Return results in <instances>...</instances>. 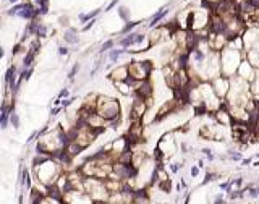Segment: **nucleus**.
Wrapping results in <instances>:
<instances>
[{
    "label": "nucleus",
    "instance_id": "obj_32",
    "mask_svg": "<svg viewBox=\"0 0 259 204\" xmlns=\"http://www.w3.org/2000/svg\"><path fill=\"white\" fill-rule=\"evenodd\" d=\"M18 52H21V44H16L15 49H13V54H15V55L18 54Z\"/></svg>",
    "mask_w": 259,
    "mask_h": 204
},
{
    "label": "nucleus",
    "instance_id": "obj_37",
    "mask_svg": "<svg viewBox=\"0 0 259 204\" xmlns=\"http://www.w3.org/2000/svg\"><path fill=\"white\" fill-rule=\"evenodd\" d=\"M248 164H251V159H246V160H243V165H248Z\"/></svg>",
    "mask_w": 259,
    "mask_h": 204
},
{
    "label": "nucleus",
    "instance_id": "obj_3",
    "mask_svg": "<svg viewBox=\"0 0 259 204\" xmlns=\"http://www.w3.org/2000/svg\"><path fill=\"white\" fill-rule=\"evenodd\" d=\"M33 172H34L36 178H37L39 183L49 186V185H54L55 181H57V178H58L60 164L54 159H47L44 164H41V165H37L36 169H33Z\"/></svg>",
    "mask_w": 259,
    "mask_h": 204
},
{
    "label": "nucleus",
    "instance_id": "obj_19",
    "mask_svg": "<svg viewBox=\"0 0 259 204\" xmlns=\"http://www.w3.org/2000/svg\"><path fill=\"white\" fill-rule=\"evenodd\" d=\"M8 117H10L8 112H0V128L2 130L7 128V125H8Z\"/></svg>",
    "mask_w": 259,
    "mask_h": 204
},
{
    "label": "nucleus",
    "instance_id": "obj_18",
    "mask_svg": "<svg viewBox=\"0 0 259 204\" xmlns=\"http://www.w3.org/2000/svg\"><path fill=\"white\" fill-rule=\"evenodd\" d=\"M8 123H11L13 128H20V117H18V114L11 112L10 117H8Z\"/></svg>",
    "mask_w": 259,
    "mask_h": 204
},
{
    "label": "nucleus",
    "instance_id": "obj_39",
    "mask_svg": "<svg viewBox=\"0 0 259 204\" xmlns=\"http://www.w3.org/2000/svg\"><path fill=\"white\" fill-rule=\"evenodd\" d=\"M10 2H11V3H16V2H18V0H10Z\"/></svg>",
    "mask_w": 259,
    "mask_h": 204
},
{
    "label": "nucleus",
    "instance_id": "obj_29",
    "mask_svg": "<svg viewBox=\"0 0 259 204\" xmlns=\"http://www.w3.org/2000/svg\"><path fill=\"white\" fill-rule=\"evenodd\" d=\"M94 25H96V20H91L89 23H88V25H86L84 28H83V31H89V29H91V28H92Z\"/></svg>",
    "mask_w": 259,
    "mask_h": 204
},
{
    "label": "nucleus",
    "instance_id": "obj_31",
    "mask_svg": "<svg viewBox=\"0 0 259 204\" xmlns=\"http://www.w3.org/2000/svg\"><path fill=\"white\" fill-rule=\"evenodd\" d=\"M199 175V167H191V177H198Z\"/></svg>",
    "mask_w": 259,
    "mask_h": 204
},
{
    "label": "nucleus",
    "instance_id": "obj_27",
    "mask_svg": "<svg viewBox=\"0 0 259 204\" xmlns=\"http://www.w3.org/2000/svg\"><path fill=\"white\" fill-rule=\"evenodd\" d=\"M178 170H180V165L178 164H170V172H172V173H177Z\"/></svg>",
    "mask_w": 259,
    "mask_h": 204
},
{
    "label": "nucleus",
    "instance_id": "obj_23",
    "mask_svg": "<svg viewBox=\"0 0 259 204\" xmlns=\"http://www.w3.org/2000/svg\"><path fill=\"white\" fill-rule=\"evenodd\" d=\"M118 15H120V18H123L125 21H130V13L125 7H120L118 8Z\"/></svg>",
    "mask_w": 259,
    "mask_h": 204
},
{
    "label": "nucleus",
    "instance_id": "obj_9",
    "mask_svg": "<svg viewBox=\"0 0 259 204\" xmlns=\"http://www.w3.org/2000/svg\"><path fill=\"white\" fill-rule=\"evenodd\" d=\"M109 78L112 81H125L126 78H128V70H126V66H118V68H115V70L110 71Z\"/></svg>",
    "mask_w": 259,
    "mask_h": 204
},
{
    "label": "nucleus",
    "instance_id": "obj_24",
    "mask_svg": "<svg viewBox=\"0 0 259 204\" xmlns=\"http://www.w3.org/2000/svg\"><path fill=\"white\" fill-rule=\"evenodd\" d=\"M78 71H80V63H75V65H73V68L70 70V73H68V78H70V80H73Z\"/></svg>",
    "mask_w": 259,
    "mask_h": 204
},
{
    "label": "nucleus",
    "instance_id": "obj_16",
    "mask_svg": "<svg viewBox=\"0 0 259 204\" xmlns=\"http://www.w3.org/2000/svg\"><path fill=\"white\" fill-rule=\"evenodd\" d=\"M99 8L94 11H91V13H81L80 15V21H83V23H86V21H91V20H94V16L96 15H99Z\"/></svg>",
    "mask_w": 259,
    "mask_h": 204
},
{
    "label": "nucleus",
    "instance_id": "obj_6",
    "mask_svg": "<svg viewBox=\"0 0 259 204\" xmlns=\"http://www.w3.org/2000/svg\"><path fill=\"white\" fill-rule=\"evenodd\" d=\"M211 86H212V91L215 92V96L219 99H225L227 94H228V89H230V81H228V78L220 75V76H215L212 80Z\"/></svg>",
    "mask_w": 259,
    "mask_h": 204
},
{
    "label": "nucleus",
    "instance_id": "obj_26",
    "mask_svg": "<svg viewBox=\"0 0 259 204\" xmlns=\"http://www.w3.org/2000/svg\"><path fill=\"white\" fill-rule=\"evenodd\" d=\"M68 94H70V92H68V89H62L58 92V96H57V99H63V97H68Z\"/></svg>",
    "mask_w": 259,
    "mask_h": 204
},
{
    "label": "nucleus",
    "instance_id": "obj_20",
    "mask_svg": "<svg viewBox=\"0 0 259 204\" xmlns=\"http://www.w3.org/2000/svg\"><path fill=\"white\" fill-rule=\"evenodd\" d=\"M36 36H37V37H41V39L47 37V26H45V25H41V23H39L37 29H36Z\"/></svg>",
    "mask_w": 259,
    "mask_h": 204
},
{
    "label": "nucleus",
    "instance_id": "obj_15",
    "mask_svg": "<svg viewBox=\"0 0 259 204\" xmlns=\"http://www.w3.org/2000/svg\"><path fill=\"white\" fill-rule=\"evenodd\" d=\"M34 52H33V50H28V54H26V57L25 58H23V66H25V68H31V65H33V60H34Z\"/></svg>",
    "mask_w": 259,
    "mask_h": 204
},
{
    "label": "nucleus",
    "instance_id": "obj_2",
    "mask_svg": "<svg viewBox=\"0 0 259 204\" xmlns=\"http://www.w3.org/2000/svg\"><path fill=\"white\" fill-rule=\"evenodd\" d=\"M220 62H219V66H220V71H222V76L228 78V76H233L238 70L240 63H241V57L238 54V49L235 47H224L222 52H220Z\"/></svg>",
    "mask_w": 259,
    "mask_h": 204
},
{
    "label": "nucleus",
    "instance_id": "obj_8",
    "mask_svg": "<svg viewBox=\"0 0 259 204\" xmlns=\"http://www.w3.org/2000/svg\"><path fill=\"white\" fill-rule=\"evenodd\" d=\"M175 107H177V100H169V102H165V104L160 107L159 114H157V117H155V122H160L164 117H167L169 114H172V112L175 110Z\"/></svg>",
    "mask_w": 259,
    "mask_h": 204
},
{
    "label": "nucleus",
    "instance_id": "obj_7",
    "mask_svg": "<svg viewBox=\"0 0 259 204\" xmlns=\"http://www.w3.org/2000/svg\"><path fill=\"white\" fill-rule=\"evenodd\" d=\"M146 110H147V100L135 97L133 105H131V112H130V114H131V120H133V122H141L143 115L146 114Z\"/></svg>",
    "mask_w": 259,
    "mask_h": 204
},
{
    "label": "nucleus",
    "instance_id": "obj_5",
    "mask_svg": "<svg viewBox=\"0 0 259 204\" xmlns=\"http://www.w3.org/2000/svg\"><path fill=\"white\" fill-rule=\"evenodd\" d=\"M62 203L63 204H94V201L83 189H71L68 193L62 194Z\"/></svg>",
    "mask_w": 259,
    "mask_h": 204
},
{
    "label": "nucleus",
    "instance_id": "obj_28",
    "mask_svg": "<svg viewBox=\"0 0 259 204\" xmlns=\"http://www.w3.org/2000/svg\"><path fill=\"white\" fill-rule=\"evenodd\" d=\"M62 109H63V107H62V105H58V107H54V109H52V112H50V114H52V115H54V117H55V115H58L60 112H62Z\"/></svg>",
    "mask_w": 259,
    "mask_h": 204
},
{
    "label": "nucleus",
    "instance_id": "obj_14",
    "mask_svg": "<svg viewBox=\"0 0 259 204\" xmlns=\"http://www.w3.org/2000/svg\"><path fill=\"white\" fill-rule=\"evenodd\" d=\"M128 50L126 49H110L109 52V60H110V63H114V62H117V58H118L122 54H126Z\"/></svg>",
    "mask_w": 259,
    "mask_h": 204
},
{
    "label": "nucleus",
    "instance_id": "obj_21",
    "mask_svg": "<svg viewBox=\"0 0 259 204\" xmlns=\"http://www.w3.org/2000/svg\"><path fill=\"white\" fill-rule=\"evenodd\" d=\"M141 21H126V25L123 26V29H122V34H126V33H130V31L133 29L135 26H138Z\"/></svg>",
    "mask_w": 259,
    "mask_h": 204
},
{
    "label": "nucleus",
    "instance_id": "obj_34",
    "mask_svg": "<svg viewBox=\"0 0 259 204\" xmlns=\"http://www.w3.org/2000/svg\"><path fill=\"white\" fill-rule=\"evenodd\" d=\"M18 204H25V198H23L21 193H20V196H18Z\"/></svg>",
    "mask_w": 259,
    "mask_h": 204
},
{
    "label": "nucleus",
    "instance_id": "obj_10",
    "mask_svg": "<svg viewBox=\"0 0 259 204\" xmlns=\"http://www.w3.org/2000/svg\"><path fill=\"white\" fill-rule=\"evenodd\" d=\"M114 86L117 88V91L122 92L123 96H128V94L133 92V86L130 84L126 80H125V81H114Z\"/></svg>",
    "mask_w": 259,
    "mask_h": 204
},
{
    "label": "nucleus",
    "instance_id": "obj_35",
    "mask_svg": "<svg viewBox=\"0 0 259 204\" xmlns=\"http://www.w3.org/2000/svg\"><path fill=\"white\" fill-rule=\"evenodd\" d=\"M3 55H5V50H3V47L0 45V60L3 58Z\"/></svg>",
    "mask_w": 259,
    "mask_h": 204
},
{
    "label": "nucleus",
    "instance_id": "obj_4",
    "mask_svg": "<svg viewBox=\"0 0 259 204\" xmlns=\"http://www.w3.org/2000/svg\"><path fill=\"white\" fill-rule=\"evenodd\" d=\"M126 70H128V78L139 83V81L149 80V75L152 71V63L149 60H139V62L135 60V62H130L126 65Z\"/></svg>",
    "mask_w": 259,
    "mask_h": 204
},
{
    "label": "nucleus",
    "instance_id": "obj_22",
    "mask_svg": "<svg viewBox=\"0 0 259 204\" xmlns=\"http://www.w3.org/2000/svg\"><path fill=\"white\" fill-rule=\"evenodd\" d=\"M112 47H114V41H112V39H109V41H105L104 44L100 45L99 52H100V54H104V52H107V50H110Z\"/></svg>",
    "mask_w": 259,
    "mask_h": 204
},
{
    "label": "nucleus",
    "instance_id": "obj_17",
    "mask_svg": "<svg viewBox=\"0 0 259 204\" xmlns=\"http://www.w3.org/2000/svg\"><path fill=\"white\" fill-rule=\"evenodd\" d=\"M165 15H167V10H160L159 13H157V15H154V16H152V20H151L149 26H151V28H152V26H155L160 20H162V18H164Z\"/></svg>",
    "mask_w": 259,
    "mask_h": 204
},
{
    "label": "nucleus",
    "instance_id": "obj_25",
    "mask_svg": "<svg viewBox=\"0 0 259 204\" xmlns=\"http://www.w3.org/2000/svg\"><path fill=\"white\" fill-rule=\"evenodd\" d=\"M73 100H75V97H71V99H63V100H62V107L65 109V107L71 105V104H73Z\"/></svg>",
    "mask_w": 259,
    "mask_h": 204
},
{
    "label": "nucleus",
    "instance_id": "obj_38",
    "mask_svg": "<svg viewBox=\"0 0 259 204\" xmlns=\"http://www.w3.org/2000/svg\"><path fill=\"white\" fill-rule=\"evenodd\" d=\"M94 204H109V201H99V203H94Z\"/></svg>",
    "mask_w": 259,
    "mask_h": 204
},
{
    "label": "nucleus",
    "instance_id": "obj_33",
    "mask_svg": "<svg viewBox=\"0 0 259 204\" xmlns=\"http://www.w3.org/2000/svg\"><path fill=\"white\" fill-rule=\"evenodd\" d=\"M117 2H118V0H114V2H112V3H110V5L107 7V10H105V11H110V10H112V8H114V7L117 5Z\"/></svg>",
    "mask_w": 259,
    "mask_h": 204
},
{
    "label": "nucleus",
    "instance_id": "obj_30",
    "mask_svg": "<svg viewBox=\"0 0 259 204\" xmlns=\"http://www.w3.org/2000/svg\"><path fill=\"white\" fill-rule=\"evenodd\" d=\"M58 54L60 55H66V54H68V47H65V45L58 47Z\"/></svg>",
    "mask_w": 259,
    "mask_h": 204
},
{
    "label": "nucleus",
    "instance_id": "obj_1",
    "mask_svg": "<svg viewBox=\"0 0 259 204\" xmlns=\"http://www.w3.org/2000/svg\"><path fill=\"white\" fill-rule=\"evenodd\" d=\"M94 112L99 117L105 120V122H112V120L120 118V102L115 97H107V96H97L96 97V107Z\"/></svg>",
    "mask_w": 259,
    "mask_h": 204
},
{
    "label": "nucleus",
    "instance_id": "obj_13",
    "mask_svg": "<svg viewBox=\"0 0 259 204\" xmlns=\"http://www.w3.org/2000/svg\"><path fill=\"white\" fill-rule=\"evenodd\" d=\"M135 36H136V33H131V34L125 36L123 39L118 41V44L122 45L123 49H126V47H130V45H135Z\"/></svg>",
    "mask_w": 259,
    "mask_h": 204
},
{
    "label": "nucleus",
    "instance_id": "obj_11",
    "mask_svg": "<svg viewBox=\"0 0 259 204\" xmlns=\"http://www.w3.org/2000/svg\"><path fill=\"white\" fill-rule=\"evenodd\" d=\"M63 39L68 42V44H78L80 42V37H78V31L75 28H70V29L65 31L63 34Z\"/></svg>",
    "mask_w": 259,
    "mask_h": 204
},
{
    "label": "nucleus",
    "instance_id": "obj_12",
    "mask_svg": "<svg viewBox=\"0 0 259 204\" xmlns=\"http://www.w3.org/2000/svg\"><path fill=\"white\" fill-rule=\"evenodd\" d=\"M16 68H15V65H11L10 68L7 70V73H5V83L8 86H10V89L15 86V81H16Z\"/></svg>",
    "mask_w": 259,
    "mask_h": 204
},
{
    "label": "nucleus",
    "instance_id": "obj_36",
    "mask_svg": "<svg viewBox=\"0 0 259 204\" xmlns=\"http://www.w3.org/2000/svg\"><path fill=\"white\" fill-rule=\"evenodd\" d=\"M232 157H233L235 160H240V159H241V155H240V154H233V155H232Z\"/></svg>",
    "mask_w": 259,
    "mask_h": 204
}]
</instances>
